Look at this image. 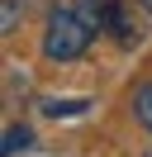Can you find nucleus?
<instances>
[{
    "instance_id": "3",
    "label": "nucleus",
    "mask_w": 152,
    "mask_h": 157,
    "mask_svg": "<svg viewBox=\"0 0 152 157\" xmlns=\"http://www.w3.org/2000/svg\"><path fill=\"white\" fill-rule=\"evenodd\" d=\"M133 114H138V124L152 133V81H142V86L133 90Z\"/></svg>"
},
{
    "instance_id": "7",
    "label": "nucleus",
    "mask_w": 152,
    "mask_h": 157,
    "mask_svg": "<svg viewBox=\"0 0 152 157\" xmlns=\"http://www.w3.org/2000/svg\"><path fill=\"white\" fill-rule=\"evenodd\" d=\"M147 157H152V152H147Z\"/></svg>"
},
{
    "instance_id": "5",
    "label": "nucleus",
    "mask_w": 152,
    "mask_h": 157,
    "mask_svg": "<svg viewBox=\"0 0 152 157\" xmlns=\"http://www.w3.org/2000/svg\"><path fill=\"white\" fill-rule=\"evenodd\" d=\"M19 24V0H5V10H0V33H14Z\"/></svg>"
},
{
    "instance_id": "4",
    "label": "nucleus",
    "mask_w": 152,
    "mask_h": 157,
    "mask_svg": "<svg viewBox=\"0 0 152 157\" xmlns=\"http://www.w3.org/2000/svg\"><path fill=\"white\" fill-rule=\"evenodd\" d=\"M48 114L52 119H66V114H81V109H90V100H48Z\"/></svg>"
},
{
    "instance_id": "2",
    "label": "nucleus",
    "mask_w": 152,
    "mask_h": 157,
    "mask_svg": "<svg viewBox=\"0 0 152 157\" xmlns=\"http://www.w3.org/2000/svg\"><path fill=\"white\" fill-rule=\"evenodd\" d=\"M24 147H33V133H28L24 124H10V128H5V143H0V152L14 157V152H24Z\"/></svg>"
},
{
    "instance_id": "6",
    "label": "nucleus",
    "mask_w": 152,
    "mask_h": 157,
    "mask_svg": "<svg viewBox=\"0 0 152 157\" xmlns=\"http://www.w3.org/2000/svg\"><path fill=\"white\" fill-rule=\"evenodd\" d=\"M142 10H152V0H142Z\"/></svg>"
},
{
    "instance_id": "1",
    "label": "nucleus",
    "mask_w": 152,
    "mask_h": 157,
    "mask_svg": "<svg viewBox=\"0 0 152 157\" xmlns=\"http://www.w3.org/2000/svg\"><path fill=\"white\" fill-rule=\"evenodd\" d=\"M95 29L86 24V14L76 10V5H52V14H48V33H43V52L48 62H76L86 48H90Z\"/></svg>"
}]
</instances>
